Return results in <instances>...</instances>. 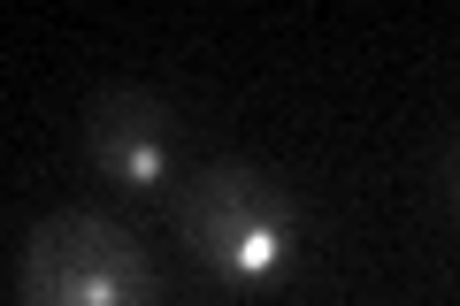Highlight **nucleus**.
Wrapping results in <instances>:
<instances>
[{
  "mask_svg": "<svg viewBox=\"0 0 460 306\" xmlns=\"http://www.w3.org/2000/svg\"><path fill=\"white\" fill-rule=\"evenodd\" d=\"M84 153L123 192H169L177 184V123L146 84H100L84 100Z\"/></svg>",
  "mask_w": 460,
  "mask_h": 306,
  "instance_id": "7ed1b4c3",
  "label": "nucleus"
},
{
  "mask_svg": "<svg viewBox=\"0 0 460 306\" xmlns=\"http://www.w3.org/2000/svg\"><path fill=\"white\" fill-rule=\"evenodd\" d=\"M16 306H162V275L123 223L62 207L16 245Z\"/></svg>",
  "mask_w": 460,
  "mask_h": 306,
  "instance_id": "f03ea898",
  "label": "nucleus"
},
{
  "mask_svg": "<svg viewBox=\"0 0 460 306\" xmlns=\"http://www.w3.org/2000/svg\"><path fill=\"white\" fill-rule=\"evenodd\" d=\"M453 207H460V153H453Z\"/></svg>",
  "mask_w": 460,
  "mask_h": 306,
  "instance_id": "20e7f679",
  "label": "nucleus"
},
{
  "mask_svg": "<svg viewBox=\"0 0 460 306\" xmlns=\"http://www.w3.org/2000/svg\"><path fill=\"white\" fill-rule=\"evenodd\" d=\"M177 230L192 260L230 291H269L299 260V199L253 162H208L177 192Z\"/></svg>",
  "mask_w": 460,
  "mask_h": 306,
  "instance_id": "f257e3e1",
  "label": "nucleus"
}]
</instances>
